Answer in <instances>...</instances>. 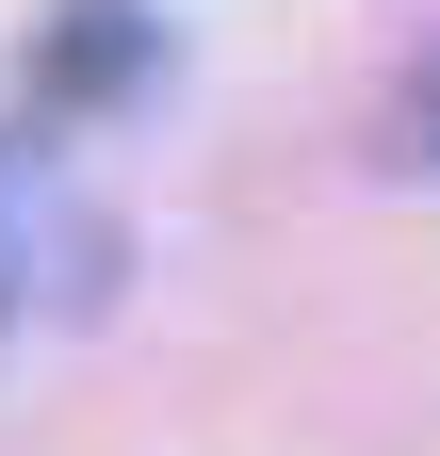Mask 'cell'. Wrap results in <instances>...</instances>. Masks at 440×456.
Instances as JSON below:
<instances>
[{
    "label": "cell",
    "mask_w": 440,
    "mask_h": 456,
    "mask_svg": "<svg viewBox=\"0 0 440 456\" xmlns=\"http://www.w3.org/2000/svg\"><path fill=\"white\" fill-rule=\"evenodd\" d=\"M147 66V33L115 17V0H66V33H49V98H115Z\"/></svg>",
    "instance_id": "1"
},
{
    "label": "cell",
    "mask_w": 440,
    "mask_h": 456,
    "mask_svg": "<svg viewBox=\"0 0 440 456\" xmlns=\"http://www.w3.org/2000/svg\"><path fill=\"white\" fill-rule=\"evenodd\" d=\"M424 163H440V114H424Z\"/></svg>",
    "instance_id": "3"
},
{
    "label": "cell",
    "mask_w": 440,
    "mask_h": 456,
    "mask_svg": "<svg viewBox=\"0 0 440 456\" xmlns=\"http://www.w3.org/2000/svg\"><path fill=\"white\" fill-rule=\"evenodd\" d=\"M0 277H17V180H0Z\"/></svg>",
    "instance_id": "2"
}]
</instances>
